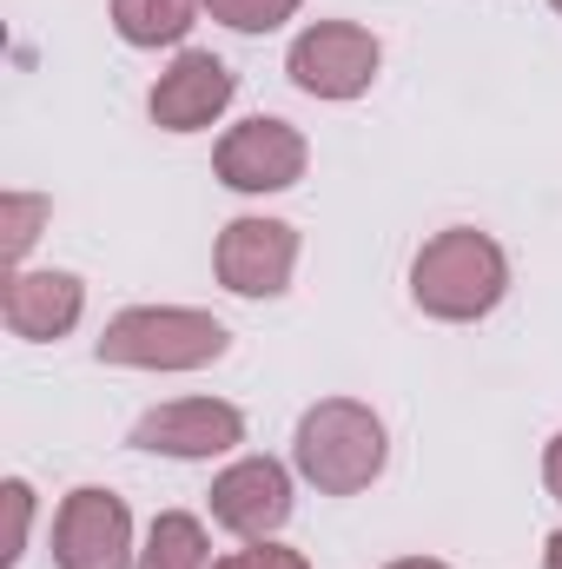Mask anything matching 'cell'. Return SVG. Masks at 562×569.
Listing matches in <instances>:
<instances>
[{
	"mask_svg": "<svg viewBox=\"0 0 562 569\" xmlns=\"http://www.w3.org/2000/svg\"><path fill=\"white\" fill-rule=\"evenodd\" d=\"M510 291V259L490 232L476 226H450L436 232L411 266V298H418L430 318L443 325H470V318H490Z\"/></svg>",
	"mask_w": 562,
	"mask_h": 569,
	"instance_id": "obj_1",
	"label": "cell"
},
{
	"mask_svg": "<svg viewBox=\"0 0 562 569\" xmlns=\"http://www.w3.org/2000/svg\"><path fill=\"white\" fill-rule=\"evenodd\" d=\"M291 463L304 483H318L324 497H358L378 483L384 470V425L371 405H351V398H324L298 418L291 437Z\"/></svg>",
	"mask_w": 562,
	"mask_h": 569,
	"instance_id": "obj_2",
	"label": "cell"
},
{
	"mask_svg": "<svg viewBox=\"0 0 562 569\" xmlns=\"http://www.w3.org/2000/svg\"><path fill=\"white\" fill-rule=\"evenodd\" d=\"M232 331L212 311H185V305H140L120 311L100 331V365H127V371H199L212 358H225Z\"/></svg>",
	"mask_w": 562,
	"mask_h": 569,
	"instance_id": "obj_3",
	"label": "cell"
},
{
	"mask_svg": "<svg viewBox=\"0 0 562 569\" xmlns=\"http://www.w3.org/2000/svg\"><path fill=\"white\" fill-rule=\"evenodd\" d=\"M284 73L311 100H358L378 80V40L364 27H351V20H318V27H304L291 40Z\"/></svg>",
	"mask_w": 562,
	"mask_h": 569,
	"instance_id": "obj_4",
	"label": "cell"
},
{
	"mask_svg": "<svg viewBox=\"0 0 562 569\" xmlns=\"http://www.w3.org/2000/svg\"><path fill=\"white\" fill-rule=\"evenodd\" d=\"M53 563L60 569H133V517L113 490H73L53 517Z\"/></svg>",
	"mask_w": 562,
	"mask_h": 569,
	"instance_id": "obj_5",
	"label": "cell"
},
{
	"mask_svg": "<svg viewBox=\"0 0 562 569\" xmlns=\"http://www.w3.org/2000/svg\"><path fill=\"white\" fill-rule=\"evenodd\" d=\"M298 266V232L284 219H232L219 232V284L239 298H279Z\"/></svg>",
	"mask_w": 562,
	"mask_h": 569,
	"instance_id": "obj_6",
	"label": "cell"
},
{
	"mask_svg": "<svg viewBox=\"0 0 562 569\" xmlns=\"http://www.w3.org/2000/svg\"><path fill=\"white\" fill-rule=\"evenodd\" d=\"M219 179L232 192H284L304 179V140L298 127L284 120H239L225 140H219Z\"/></svg>",
	"mask_w": 562,
	"mask_h": 569,
	"instance_id": "obj_7",
	"label": "cell"
},
{
	"mask_svg": "<svg viewBox=\"0 0 562 569\" xmlns=\"http://www.w3.org/2000/svg\"><path fill=\"white\" fill-rule=\"evenodd\" d=\"M212 517L232 537H245V543H272L284 530V517H291V477H284V463H272V457L232 463L212 483Z\"/></svg>",
	"mask_w": 562,
	"mask_h": 569,
	"instance_id": "obj_8",
	"label": "cell"
},
{
	"mask_svg": "<svg viewBox=\"0 0 562 569\" xmlns=\"http://www.w3.org/2000/svg\"><path fill=\"white\" fill-rule=\"evenodd\" d=\"M133 443L159 457H225L232 443H245V418L239 405H219V398H179L145 411L133 425Z\"/></svg>",
	"mask_w": 562,
	"mask_h": 569,
	"instance_id": "obj_9",
	"label": "cell"
},
{
	"mask_svg": "<svg viewBox=\"0 0 562 569\" xmlns=\"http://www.w3.org/2000/svg\"><path fill=\"white\" fill-rule=\"evenodd\" d=\"M232 107V67L219 53H179L152 87V120L165 133H199Z\"/></svg>",
	"mask_w": 562,
	"mask_h": 569,
	"instance_id": "obj_10",
	"label": "cell"
},
{
	"mask_svg": "<svg viewBox=\"0 0 562 569\" xmlns=\"http://www.w3.org/2000/svg\"><path fill=\"white\" fill-rule=\"evenodd\" d=\"M87 284L73 272H13L7 279V331L27 345H53L80 325Z\"/></svg>",
	"mask_w": 562,
	"mask_h": 569,
	"instance_id": "obj_11",
	"label": "cell"
},
{
	"mask_svg": "<svg viewBox=\"0 0 562 569\" xmlns=\"http://www.w3.org/2000/svg\"><path fill=\"white\" fill-rule=\"evenodd\" d=\"M199 20V0H113V27L127 47H172Z\"/></svg>",
	"mask_w": 562,
	"mask_h": 569,
	"instance_id": "obj_12",
	"label": "cell"
},
{
	"mask_svg": "<svg viewBox=\"0 0 562 569\" xmlns=\"http://www.w3.org/2000/svg\"><path fill=\"white\" fill-rule=\"evenodd\" d=\"M140 569H212L205 563V530L185 510H165L140 550Z\"/></svg>",
	"mask_w": 562,
	"mask_h": 569,
	"instance_id": "obj_13",
	"label": "cell"
},
{
	"mask_svg": "<svg viewBox=\"0 0 562 569\" xmlns=\"http://www.w3.org/2000/svg\"><path fill=\"white\" fill-rule=\"evenodd\" d=\"M205 7H212V20L232 27V33H272V27H284L304 0H205Z\"/></svg>",
	"mask_w": 562,
	"mask_h": 569,
	"instance_id": "obj_14",
	"label": "cell"
},
{
	"mask_svg": "<svg viewBox=\"0 0 562 569\" xmlns=\"http://www.w3.org/2000/svg\"><path fill=\"white\" fill-rule=\"evenodd\" d=\"M7 259L20 266L27 259V246L40 239V219H47V199H33V192H7Z\"/></svg>",
	"mask_w": 562,
	"mask_h": 569,
	"instance_id": "obj_15",
	"label": "cell"
},
{
	"mask_svg": "<svg viewBox=\"0 0 562 569\" xmlns=\"http://www.w3.org/2000/svg\"><path fill=\"white\" fill-rule=\"evenodd\" d=\"M27 517H33V490L13 477V483H7V550H0V563H20V550H27Z\"/></svg>",
	"mask_w": 562,
	"mask_h": 569,
	"instance_id": "obj_16",
	"label": "cell"
},
{
	"mask_svg": "<svg viewBox=\"0 0 562 569\" xmlns=\"http://www.w3.org/2000/svg\"><path fill=\"white\" fill-rule=\"evenodd\" d=\"M212 569H311V563L298 550H279V543H252V550H239V557H225Z\"/></svg>",
	"mask_w": 562,
	"mask_h": 569,
	"instance_id": "obj_17",
	"label": "cell"
},
{
	"mask_svg": "<svg viewBox=\"0 0 562 569\" xmlns=\"http://www.w3.org/2000/svg\"><path fill=\"white\" fill-rule=\"evenodd\" d=\"M543 477H550V497L562 503V437L550 443V457H543Z\"/></svg>",
	"mask_w": 562,
	"mask_h": 569,
	"instance_id": "obj_18",
	"label": "cell"
},
{
	"mask_svg": "<svg viewBox=\"0 0 562 569\" xmlns=\"http://www.w3.org/2000/svg\"><path fill=\"white\" fill-rule=\"evenodd\" d=\"M543 563H550V569H562V530L550 537V550H543Z\"/></svg>",
	"mask_w": 562,
	"mask_h": 569,
	"instance_id": "obj_19",
	"label": "cell"
},
{
	"mask_svg": "<svg viewBox=\"0 0 562 569\" xmlns=\"http://www.w3.org/2000/svg\"><path fill=\"white\" fill-rule=\"evenodd\" d=\"M391 569H443V563H430V557H404V563H391Z\"/></svg>",
	"mask_w": 562,
	"mask_h": 569,
	"instance_id": "obj_20",
	"label": "cell"
},
{
	"mask_svg": "<svg viewBox=\"0 0 562 569\" xmlns=\"http://www.w3.org/2000/svg\"><path fill=\"white\" fill-rule=\"evenodd\" d=\"M550 7H556V13H562V0H550Z\"/></svg>",
	"mask_w": 562,
	"mask_h": 569,
	"instance_id": "obj_21",
	"label": "cell"
}]
</instances>
